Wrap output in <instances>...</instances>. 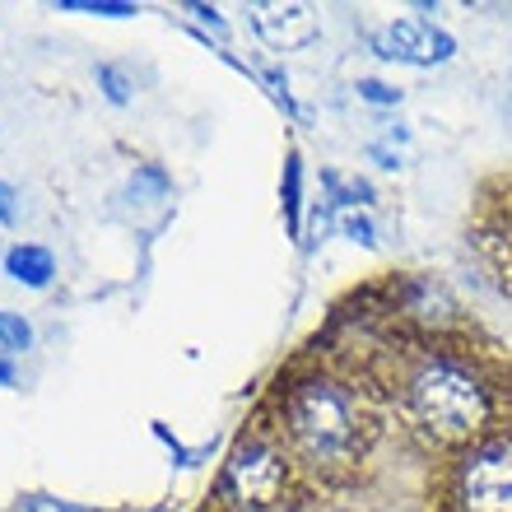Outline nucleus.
Segmentation results:
<instances>
[{
  "instance_id": "1",
  "label": "nucleus",
  "mask_w": 512,
  "mask_h": 512,
  "mask_svg": "<svg viewBox=\"0 0 512 512\" xmlns=\"http://www.w3.org/2000/svg\"><path fill=\"white\" fill-rule=\"evenodd\" d=\"M410 410L433 438L466 443L489 424V391L466 364L433 359L410 378Z\"/></svg>"
},
{
  "instance_id": "2",
  "label": "nucleus",
  "mask_w": 512,
  "mask_h": 512,
  "mask_svg": "<svg viewBox=\"0 0 512 512\" xmlns=\"http://www.w3.org/2000/svg\"><path fill=\"white\" fill-rule=\"evenodd\" d=\"M284 424H289L294 447L312 461V466L350 461L354 447H359V419H354L350 396L322 378L289 391V401H284Z\"/></svg>"
},
{
  "instance_id": "3",
  "label": "nucleus",
  "mask_w": 512,
  "mask_h": 512,
  "mask_svg": "<svg viewBox=\"0 0 512 512\" xmlns=\"http://www.w3.org/2000/svg\"><path fill=\"white\" fill-rule=\"evenodd\" d=\"M457 512H512V443L471 447L452 480Z\"/></svg>"
},
{
  "instance_id": "4",
  "label": "nucleus",
  "mask_w": 512,
  "mask_h": 512,
  "mask_svg": "<svg viewBox=\"0 0 512 512\" xmlns=\"http://www.w3.org/2000/svg\"><path fill=\"white\" fill-rule=\"evenodd\" d=\"M284 480H289V466L275 447L266 443H243L224 466V494H229L238 508H266L284 494Z\"/></svg>"
},
{
  "instance_id": "5",
  "label": "nucleus",
  "mask_w": 512,
  "mask_h": 512,
  "mask_svg": "<svg viewBox=\"0 0 512 512\" xmlns=\"http://www.w3.org/2000/svg\"><path fill=\"white\" fill-rule=\"evenodd\" d=\"M373 52H378L382 61H401V66H443V61H452L457 42L447 38L438 24L396 19V24L373 33Z\"/></svg>"
},
{
  "instance_id": "6",
  "label": "nucleus",
  "mask_w": 512,
  "mask_h": 512,
  "mask_svg": "<svg viewBox=\"0 0 512 512\" xmlns=\"http://www.w3.org/2000/svg\"><path fill=\"white\" fill-rule=\"evenodd\" d=\"M252 28L275 47V52H294L317 38V10L312 5H252Z\"/></svg>"
},
{
  "instance_id": "7",
  "label": "nucleus",
  "mask_w": 512,
  "mask_h": 512,
  "mask_svg": "<svg viewBox=\"0 0 512 512\" xmlns=\"http://www.w3.org/2000/svg\"><path fill=\"white\" fill-rule=\"evenodd\" d=\"M5 270H10L19 284H28V289H47L56 275L52 252H42V247H14V252L5 256Z\"/></svg>"
},
{
  "instance_id": "8",
  "label": "nucleus",
  "mask_w": 512,
  "mask_h": 512,
  "mask_svg": "<svg viewBox=\"0 0 512 512\" xmlns=\"http://www.w3.org/2000/svg\"><path fill=\"white\" fill-rule=\"evenodd\" d=\"M28 340H33V326L24 317H14V312H0V354L10 359V354H24Z\"/></svg>"
},
{
  "instance_id": "9",
  "label": "nucleus",
  "mask_w": 512,
  "mask_h": 512,
  "mask_svg": "<svg viewBox=\"0 0 512 512\" xmlns=\"http://www.w3.org/2000/svg\"><path fill=\"white\" fill-rule=\"evenodd\" d=\"M340 229L350 233L354 243H364V247H373V243H378V238H373V224H368L364 215H345V219H340Z\"/></svg>"
},
{
  "instance_id": "10",
  "label": "nucleus",
  "mask_w": 512,
  "mask_h": 512,
  "mask_svg": "<svg viewBox=\"0 0 512 512\" xmlns=\"http://www.w3.org/2000/svg\"><path fill=\"white\" fill-rule=\"evenodd\" d=\"M98 80L108 84L112 103H126V98H131V89H126V80H122V70H117V66H103V70H98Z\"/></svg>"
},
{
  "instance_id": "11",
  "label": "nucleus",
  "mask_w": 512,
  "mask_h": 512,
  "mask_svg": "<svg viewBox=\"0 0 512 512\" xmlns=\"http://www.w3.org/2000/svg\"><path fill=\"white\" fill-rule=\"evenodd\" d=\"M19 512H89V508H75V503H61V499H28Z\"/></svg>"
},
{
  "instance_id": "12",
  "label": "nucleus",
  "mask_w": 512,
  "mask_h": 512,
  "mask_svg": "<svg viewBox=\"0 0 512 512\" xmlns=\"http://www.w3.org/2000/svg\"><path fill=\"white\" fill-rule=\"evenodd\" d=\"M66 10H84V14H135V5H89V0H70Z\"/></svg>"
},
{
  "instance_id": "13",
  "label": "nucleus",
  "mask_w": 512,
  "mask_h": 512,
  "mask_svg": "<svg viewBox=\"0 0 512 512\" xmlns=\"http://www.w3.org/2000/svg\"><path fill=\"white\" fill-rule=\"evenodd\" d=\"M359 94H364L368 103H396V98H401V94H391L387 84H378V80H364L359 84Z\"/></svg>"
},
{
  "instance_id": "14",
  "label": "nucleus",
  "mask_w": 512,
  "mask_h": 512,
  "mask_svg": "<svg viewBox=\"0 0 512 512\" xmlns=\"http://www.w3.org/2000/svg\"><path fill=\"white\" fill-rule=\"evenodd\" d=\"M14 219V191L0 182V224H10Z\"/></svg>"
},
{
  "instance_id": "15",
  "label": "nucleus",
  "mask_w": 512,
  "mask_h": 512,
  "mask_svg": "<svg viewBox=\"0 0 512 512\" xmlns=\"http://www.w3.org/2000/svg\"><path fill=\"white\" fill-rule=\"evenodd\" d=\"M0 382H14V368L5 364V359H0Z\"/></svg>"
}]
</instances>
